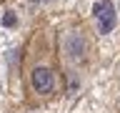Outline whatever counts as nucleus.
Returning <instances> with one entry per match:
<instances>
[{
  "label": "nucleus",
  "instance_id": "nucleus-1",
  "mask_svg": "<svg viewBox=\"0 0 120 113\" xmlns=\"http://www.w3.org/2000/svg\"><path fill=\"white\" fill-rule=\"evenodd\" d=\"M60 53H63V58L70 60V63H82V60L88 58V53H90L88 35H85L82 30H78V28L68 30L65 35H63V40H60Z\"/></svg>",
  "mask_w": 120,
  "mask_h": 113
},
{
  "label": "nucleus",
  "instance_id": "nucleus-2",
  "mask_svg": "<svg viewBox=\"0 0 120 113\" xmlns=\"http://www.w3.org/2000/svg\"><path fill=\"white\" fill-rule=\"evenodd\" d=\"M30 88L33 93L38 96H52L55 88H58V78H55V70L50 65H45V63H35V65L30 68Z\"/></svg>",
  "mask_w": 120,
  "mask_h": 113
},
{
  "label": "nucleus",
  "instance_id": "nucleus-3",
  "mask_svg": "<svg viewBox=\"0 0 120 113\" xmlns=\"http://www.w3.org/2000/svg\"><path fill=\"white\" fill-rule=\"evenodd\" d=\"M93 15H95V23H98V33L100 35H108L115 23H118V13H115V5L110 0H100L95 8H93Z\"/></svg>",
  "mask_w": 120,
  "mask_h": 113
}]
</instances>
